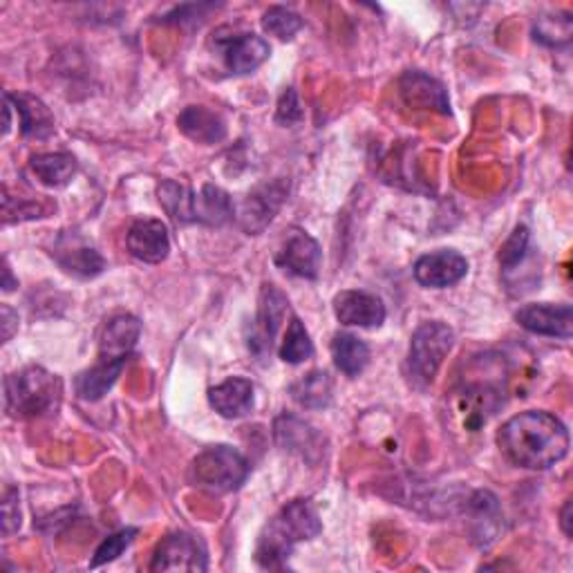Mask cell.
Listing matches in <instances>:
<instances>
[{
    "label": "cell",
    "instance_id": "obj_29",
    "mask_svg": "<svg viewBox=\"0 0 573 573\" xmlns=\"http://www.w3.org/2000/svg\"><path fill=\"white\" fill-rule=\"evenodd\" d=\"M160 204L164 206V211L177 222V225H191L195 220V199L197 195L186 186L175 180H167L158 188Z\"/></svg>",
    "mask_w": 573,
    "mask_h": 573
},
{
    "label": "cell",
    "instance_id": "obj_4",
    "mask_svg": "<svg viewBox=\"0 0 573 573\" xmlns=\"http://www.w3.org/2000/svg\"><path fill=\"white\" fill-rule=\"evenodd\" d=\"M251 473L249 459L233 446H211L202 450L191 466V478L195 486L208 493L238 491Z\"/></svg>",
    "mask_w": 573,
    "mask_h": 573
},
{
    "label": "cell",
    "instance_id": "obj_14",
    "mask_svg": "<svg viewBox=\"0 0 573 573\" xmlns=\"http://www.w3.org/2000/svg\"><path fill=\"white\" fill-rule=\"evenodd\" d=\"M126 247L133 257L146 265H160L171 253V236L162 220L144 218L130 225L126 233Z\"/></svg>",
    "mask_w": 573,
    "mask_h": 573
},
{
    "label": "cell",
    "instance_id": "obj_40",
    "mask_svg": "<svg viewBox=\"0 0 573 573\" xmlns=\"http://www.w3.org/2000/svg\"><path fill=\"white\" fill-rule=\"evenodd\" d=\"M12 128V101L5 96V126H3V133L8 135Z\"/></svg>",
    "mask_w": 573,
    "mask_h": 573
},
{
    "label": "cell",
    "instance_id": "obj_24",
    "mask_svg": "<svg viewBox=\"0 0 573 573\" xmlns=\"http://www.w3.org/2000/svg\"><path fill=\"white\" fill-rule=\"evenodd\" d=\"M21 117V133L23 137L32 139H47L49 135H55V117L47 111L45 103L38 96L32 94H5Z\"/></svg>",
    "mask_w": 573,
    "mask_h": 573
},
{
    "label": "cell",
    "instance_id": "obj_38",
    "mask_svg": "<svg viewBox=\"0 0 573 573\" xmlns=\"http://www.w3.org/2000/svg\"><path fill=\"white\" fill-rule=\"evenodd\" d=\"M560 527H562L564 536L571 538V500H566L560 511Z\"/></svg>",
    "mask_w": 573,
    "mask_h": 573
},
{
    "label": "cell",
    "instance_id": "obj_39",
    "mask_svg": "<svg viewBox=\"0 0 573 573\" xmlns=\"http://www.w3.org/2000/svg\"><path fill=\"white\" fill-rule=\"evenodd\" d=\"M14 287H19V283L12 278V270H10L8 260H5V265H3V289H5V291H12Z\"/></svg>",
    "mask_w": 573,
    "mask_h": 573
},
{
    "label": "cell",
    "instance_id": "obj_35",
    "mask_svg": "<svg viewBox=\"0 0 573 573\" xmlns=\"http://www.w3.org/2000/svg\"><path fill=\"white\" fill-rule=\"evenodd\" d=\"M302 106L298 101V94L294 88H287L278 101V108H276V122L280 126H296L302 122Z\"/></svg>",
    "mask_w": 573,
    "mask_h": 573
},
{
    "label": "cell",
    "instance_id": "obj_34",
    "mask_svg": "<svg viewBox=\"0 0 573 573\" xmlns=\"http://www.w3.org/2000/svg\"><path fill=\"white\" fill-rule=\"evenodd\" d=\"M137 534H139L137 529H122V531L108 536L106 540H103V542L96 547V551H94V555H92V560H90V566L96 569V566H101V564L115 562V560L135 542Z\"/></svg>",
    "mask_w": 573,
    "mask_h": 573
},
{
    "label": "cell",
    "instance_id": "obj_30",
    "mask_svg": "<svg viewBox=\"0 0 573 573\" xmlns=\"http://www.w3.org/2000/svg\"><path fill=\"white\" fill-rule=\"evenodd\" d=\"M278 354L285 363H291V366H298V363L311 358V354H314V343H311L309 332L305 330V323L298 317H291Z\"/></svg>",
    "mask_w": 573,
    "mask_h": 573
},
{
    "label": "cell",
    "instance_id": "obj_19",
    "mask_svg": "<svg viewBox=\"0 0 573 573\" xmlns=\"http://www.w3.org/2000/svg\"><path fill=\"white\" fill-rule=\"evenodd\" d=\"M208 403L225 420H240L253 410V383L244 377H229L208 390Z\"/></svg>",
    "mask_w": 573,
    "mask_h": 573
},
{
    "label": "cell",
    "instance_id": "obj_5",
    "mask_svg": "<svg viewBox=\"0 0 573 573\" xmlns=\"http://www.w3.org/2000/svg\"><path fill=\"white\" fill-rule=\"evenodd\" d=\"M455 332L442 321H428L414 330L408 352V370L414 383L428 386L435 381L444 358L452 349Z\"/></svg>",
    "mask_w": 573,
    "mask_h": 573
},
{
    "label": "cell",
    "instance_id": "obj_15",
    "mask_svg": "<svg viewBox=\"0 0 573 573\" xmlns=\"http://www.w3.org/2000/svg\"><path fill=\"white\" fill-rule=\"evenodd\" d=\"M274 435L283 450L298 455V457L307 459L309 463H317L323 457V450H325L323 435L314 426H309L307 422L298 420V416H294V414L278 416L276 426H274Z\"/></svg>",
    "mask_w": 573,
    "mask_h": 573
},
{
    "label": "cell",
    "instance_id": "obj_36",
    "mask_svg": "<svg viewBox=\"0 0 573 573\" xmlns=\"http://www.w3.org/2000/svg\"><path fill=\"white\" fill-rule=\"evenodd\" d=\"M21 527V508H19V491L8 489L3 495V534L12 536Z\"/></svg>",
    "mask_w": 573,
    "mask_h": 573
},
{
    "label": "cell",
    "instance_id": "obj_16",
    "mask_svg": "<svg viewBox=\"0 0 573 573\" xmlns=\"http://www.w3.org/2000/svg\"><path fill=\"white\" fill-rule=\"evenodd\" d=\"M51 255H55L57 263L61 265L64 272L77 276V278H96L99 274H103V270H106V260H103V255L83 242V238L75 236V233H66L57 240L55 244V251H51Z\"/></svg>",
    "mask_w": 573,
    "mask_h": 573
},
{
    "label": "cell",
    "instance_id": "obj_13",
    "mask_svg": "<svg viewBox=\"0 0 573 573\" xmlns=\"http://www.w3.org/2000/svg\"><path fill=\"white\" fill-rule=\"evenodd\" d=\"M515 321L527 332L538 334V336L564 339V341H569L573 336V309L566 302L525 305L515 314Z\"/></svg>",
    "mask_w": 573,
    "mask_h": 573
},
{
    "label": "cell",
    "instance_id": "obj_31",
    "mask_svg": "<svg viewBox=\"0 0 573 573\" xmlns=\"http://www.w3.org/2000/svg\"><path fill=\"white\" fill-rule=\"evenodd\" d=\"M573 21L569 14L540 16L534 23V38L547 47H564L571 43Z\"/></svg>",
    "mask_w": 573,
    "mask_h": 573
},
{
    "label": "cell",
    "instance_id": "obj_33",
    "mask_svg": "<svg viewBox=\"0 0 573 573\" xmlns=\"http://www.w3.org/2000/svg\"><path fill=\"white\" fill-rule=\"evenodd\" d=\"M302 19L287 8H270L263 14V30L280 41H291L302 30Z\"/></svg>",
    "mask_w": 573,
    "mask_h": 573
},
{
    "label": "cell",
    "instance_id": "obj_1",
    "mask_svg": "<svg viewBox=\"0 0 573 573\" xmlns=\"http://www.w3.org/2000/svg\"><path fill=\"white\" fill-rule=\"evenodd\" d=\"M497 444L504 457L529 471H547L569 455V431L545 410L519 412L502 426Z\"/></svg>",
    "mask_w": 573,
    "mask_h": 573
},
{
    "label": "cell",
    "instance_id": "obj_18",
    "mask_svg": "<svg viewBox=\"0 0 573 573\" xmlns=\"http://www.w3.org/2000/svg\"><path fill=\"white\" fill-rule=\"evenodd\" d=\"M500 405L502 397L489 383L466 388L455 399V412L461 414V426L466 431H478L482 424L489 422V416L500 410Z\"/></svg>",
    "mask_w": 573,
    "mask_h": 573
},
{
    "label": "cell",
    "instance_id": "obj_8",
    "mask_svg": "<svg viewBox=\"0 0 573 573\" xmlns=\"http://www.w3.org/2000/svg\"><path fill=\"white\" fill-rule=\"evenodd\" d=\"M274 263L291 276L314 280L321 274L323 251H321V244L309 233H305L302 229H291L285 236V240L274 257Z\"/></svg>",
    "mask_w": 573,
    "mask_h": 573
},
{
    "label": "cell",
    "instance_id": "obj_6",
    "mask_svg": "<svg viewBox=\"0 0 573 573\" xmlns=\"http://www.w3.org/2000/svg\"><path fill=\"white\" fill-rule=\"evenodd\" d=\"M289 311L287 296L278 291L274 285H265L260 291V307L257 317L251 323V334H249V349L257 358H267L272 354L274 339L285 321V314Z\"/></svg>",
    "mask_w": 573,
    "mask_h": 573
},
{
    "label": "cell",
    "instance_id": "obj_32",
    "mask_svg": "<svg viewBox=\"0 0 573 573\" xmlns=\"http://www.w3.org/2000/svg\"><path fill=\"white\" fill-rule=\"evenodd\" d=\"M529 242H531V231L525 225L513 229V233L506 238V242L500 249L502 272H513L515 267L525 263L529 255Z\"/></svg>",
    "mask_w": 573,
    "mask_h": 573
},
{
    "label": "cell",
    "instance_id": "obj_9",
    "mask_svg": "<svg viewBox=\"0 0 573 573\" xmlns=\"http://www.w3.org/2000/svg\"><path fill=\"white\" fill-rule=\"evenodd\" d=\"M206 551L197 538L177 531L167 536L152 553L150 571H206Z\"/></svg>",
    "mask_w": 573,
    "mask_h": 573
},
{
    "label": "cell",
    "instance_id": "obj_27",
    "mask_svg": "<svg viewBox=\"0 0 573 573\" xmlns=\"http://www.w3.org/2000/svg\"><path fill=\"white\" fill-rule=\"evenodd\" d=\"M334 366L349 379L358 377L370 363V347L354 334H336L332 341Z\"/></svg>",
    "mask_w": 573,
    "mask_h": 573
},
{
    "label": "cell",
    "instance_id": "obj_26",
    "mask_svg": "<svg viewBox=\"0 0 573 573\" xmlns=\"http://www.w3.org/2000/svg\"><path fill=\"white\" fill-rule=\"evenodd\" d=\"M236 218V206L227 191L206 184L195 199V220L208 227H222Z\"/></svg>",
    "mask_w": 573,
    "mask_h": 573
},
{
    "label": "cell",
    "instance_id": "obj_17",
    "mask_svg": "<svg viewBox=\"0 0 573 573\" xmlns=\"http://www.w3.org/2000/svg\"><path fill=\"white\" fill-rule=\"evenodd\" d=\"M399 88H401L403 101L410 108L437 111L442 115L450 113V99H448L446 88L437 79H433L420 70L405 72L399 81Z\"/></svg>",
    "mask_w": 573,
    "mask_h": 573
},
{
    "label": "cell",
    "instance_id": "obj_23",
    "mask_svg": "<svg viewBox=\"0 0 573 573\" xmlns=\"http://www.w3.org/2000/svg\"><path fill=\"white\" fill-rule=\"evenodd\" d=\"M468 513H471V525L475 536L473 540H478L480 547L493 545L502 525V511L497 497L489 491H478L468 500Z\"/></svg>",
    "mask_w": 573,
    "mask_h": 573
},
{
    "label": "cell",
    "instance_id": "obj_10",
    "mask_svg": "<svg viewBox=\"0 0 573 573\" xmlns=\"http://www.w3.org/2000/svg\"><path fill=\"white\" fill-rule=\"evenodd\" d=\"M216 45L220 49L225 68L231 75H251L253 70L263 66L272 55L270 43L263 36H257L253 32L231 34L227 38H222L218 34Z\"/></svg>",
    "mask_w": 573,
    "mask_h": 573
},
{
    "label": "cell",
    "instance_id": "obj_20",
    "mask_svg": "<svg viewBox=\"0 0 573 573\" xmlns=\"http://www.w3.org/2000/svg\"><path fill=\"white\" fill-rule=\"evenodd\" d=\"M139 336H141V323L135 317H130V314L113 317L101 332L99 358L128 360Z\"/></svg>",
    "mask_w": 573,
    "mask_h": 573
},
{
    "label": "cell",
    "instance_id": "obj_37",
    "mask_svg": "<svg viewBox=\"0 0 573 573\" xmlns=\"http://www.w3.org/2000/svg\"><path fill=\"white\" fill-rule=\"evenodd\" d=\"M0 314H3V341L8 343L14 336V330L19 328V314H14V309L10 305L0 307Z\"/></svg>",
    "mask_w": 573,
    "mask_h": 573
},
{
    "label": "cell",
    "instance_id": "obj_3",
    "mask_svg": "<svg viewBox=\"0 0 573 573\" xmlns=\"http://www.w3.org/2000/svg\"><path fill=\"white\" fill-rule=\"evenodd\" d=\"M61 381L41 366H30L5 379V405L12 416L32 420L57 408Z\"/></svg>",
    "mask_w": 573,
    "mask_h": 573
},
{
    "label": "cell",
    "instance_id": "obj_12",
    "mask_svg": "<svg viewBox=\"0 0 573 573\" xmlns=\"http://www.w3.org/2000/svg\"><path fill=\"white\" fill-rule=\"evenodd\" d=\"M414 280L428 289H446L468 274V260L452 249H439L422 255L414 263Z\"/></svg>",
    "mask_w": 573,
    "mask_h": 573
},
{
    "label": "cell",
    "instance_id": "obj_2",
    "mask_svg": "<svg viewBox=\"0 0 573 573\" xmlns=\"http://www.w3.org/2000/svg\"><path fill=\"white\" fill-rule=\"evenodd\" d=\"M323 531L319 511L309 500H291L285 504L260 534L255 560L265 569H280L291 558L296 545L314 540Z\"/></svg>",
    "mask_w": 573,
    "mask_h": 573
},
{
    "label": "cell",
    "instance_id": "obj_11",
    "mask_svg": "<svg viewBox=\"0 0 573 573\" xmlns=\"http://www.w3.org/2000/svg\"><path fill=\"white\" fill-rule=\"evenodd\" d=\"M334 314L341 325L375 330L386 323V305L377 294L363 289H345L334 296Z\"/></svg>",
    "mask_w": 573,
    "mask_h": 573
},
{
    "label": "cell",
    "instance_id": "obj_7",
    "mask_svg": "<svg viewBox=\"0 0 573 573\" xmlns=\"http://www.w3.org/2000/svg\"><path fill=\"white\" fill-rule=\"evenodd\" d=\"M287 193H289V182L285 180H276L253 188L240 204V211H238L240 227L249 236L263 233L280 211Z\"/></svg>",
    "mask_w": 573,
    "mask_h": 573
},
{
    "label": "cell",
    "instance_id": "obj_21",
    "mask_svg": "<svg viewBox=\"0 0 573 573\" xmlns=\"http://www.w3.org/2000/svg\"><path fill=\"white\" fill-rule=\"evenodd\" d=\"M180 130L204 146L220 144L227 137V124L225 119L206 106H188L177 117Z\"/></svg>",
    "mask_w": 573,
    "mask_h": 573
},
{
    "label": "cell",
    "instance_id": "obj_22",
    "mask_svg": "<svg viewBox=\"0 0 573 573\" xmlns=\"http://www.w3.org/2000/svg\"><path fill=\"white\" fill-rule=\"evenodd\" d=\"M128 360H113V358H99L92 368L83 370L77 381H75V390L79 394V399L83 401H99L111 392V388L117 383V379L122 377L124 368H126Z\"/></svg>",
    "mask_w": 573,
    "mask_h": 573
},
{
    "label": "cell",
    "instance_id": "obj_28",
    "mask_svg": "<svg viewBox=\"0 0 573 573\" xmlns=\"http://www.w3.org/2000/svg\"><path fill=\"white\" fill-rule=\"evenodd\" d=\"M291 399L307 410H321L332 403V379L323 370H314L291 386Z\"/></svg>",
    "mask_w": 573,
    "mask_h": 573
},
{
    "label": "cell",
    "instance_id": "obj_25",
    "mask_svg": "<svg viewBox=\"0 0 573 573\" xmlns=\"http://www.w3.org/2000/svg\"><path fill=\"white\" fill-rule=\"evenodd\" d=\"M36 180L49 188H64L77 173V160L70 152H41L30 160Z\"/></svg>",
    "mask_w": 573,
    "mask_h": 573
}]
</instances>
